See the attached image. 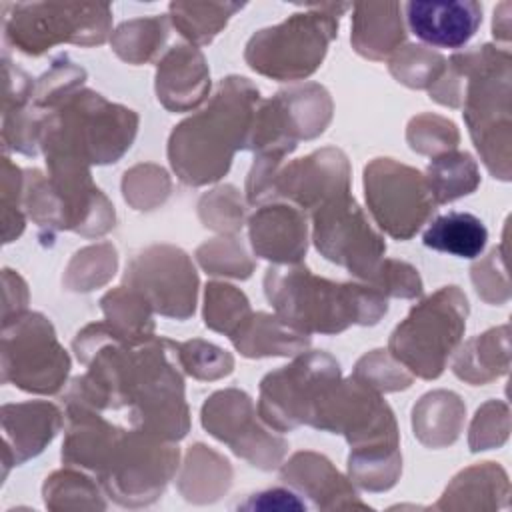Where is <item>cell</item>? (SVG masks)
<instances>
[{
  "label": "cell",
  "instance_id": "cell-17",
  "mask_svg": "<svg viewBox=\"0 0 512 512\" xmlns=\"http://www.w3.org/2000/svg\"><path fill=\"white\" fill-rule=\"evenodd\" d=\"M422 242L426 248L458 258H476L488 242L484 222L470 212H448L430 222Z\"/></svg>",
  "mask_w": 512,
  "mask_h": 512
},
{
  "label": "cell",
  "instance_id": "cell-14",
  "mask_svg": "<svg viewBox=\"0 0 512 512\" xmlns=\"http://www.w3.org/2000/svg\"><path fill=\"white\" fill-rule=\"evenodd\" d=\"M250 238L262 258L296 262L306 252L304 216L290 206H266L252 216Z\"/></svg>",
  "mask_w": 512,
  "mask_h": 512
},
{
  "label": "cell",
  "instance_id": "cell-19",
  "mask_svg": "<svg viewBox=\"0 0 512 512\" xmlns=\"http://www.w3.org/2000/svg\"><path fill=\"white\" fill-rule=\"evenodd\" d=\"M478 180V168L464 152H444L442 156L434 158L426 176L436 204L470 194L478 186Z\"/></svg>",
  "mask_w": 512,
  "mask_h": 512
},
{
  "label": "cell",
  "instance_id": "cell-9",
  "mask_svg": "<svg viewBox=\"0 0 512 512\" xmlns=\"http://www.w3.org/2000/svg\"><path fill=\"white\" fill-rule=\"evenodd\" d=\"M314 244L324 258L372 284L384 268L380 256L386 246L348 192L336 194L314 210Z\"/></svg>",
  "mask_w": 512,
  "mask_h": 512
},
{
  "label": "cell",
  "instance_id": "cell-18",
  "mask_svg": "<svg viewBox=\"0 0 512 512\" xmlns=\"http://www.w3.org/2000/svg\"><path fill=\"white\" fill-rule=\"evenodd\" d=\"M304 336L280 318H272L268 314H250L230 338L244 356H282L302 350L308 344V338Z\"/></svg>",
  "mask_w": 512,
  "mask_h": 512
},
{
  "label": "cell",
  "instance_id": "cell-16",
  "mask_svg": "<svg viewBox=\"0 0 512 512\" xmlns=\"http://www.w3.org/2000/svg\"><path fill=\"white\" fill-rule=\"evenodd\" d=\"M404 40L400 4H354V48L372 60L394 52Z\"/></svg>",
  "mask_w": 512,
  "mask_h": 512
},
{
  "label": "cell",
  "instance_id": "cell-3",
  "mask_svg": "<svg viewBox=\"0 0 512 512\" xmlns=\"http://www.w3.org/2000/svg\"><path fill=\"white\" fill-rule=\"evenodd\" d=\"M136 124L132 110L82 92L72 98L68 112L56 114L44 128L46 162L50 170H86V164L116 162L130 148Z\"/></svg>",
  "mask_w": 512,
  "mask_h": 512
},
{
  "label": "cell",
  "instance_id": "cell-1",
  "mask_svg": "<svg viewBox=\"0 0 512 512\" xmlns=\"http://www.w3.org/2000/svg\"><path fill=\"white\" fill-rule=\"evenodd\" d=\"M256 102L246 78H226L200 114L174 128L168 156L182 182L200 186L226 174L234 150L248 148Z\"/></svg>",
  "mask_w": 512,
  "mask_h": 512
},
{
  "label": "cell",
  "instance_id": "cell-11",
  "mask_svg": "<svg viewBox=\"0 0 512 512\" xmlns=\"http://www.w3.org/2000/svg\"><path fill=\"white\" fill-rule=\"evenodd\" d=\"M124 280L164 316L188 318L194 312L198 278L188 256L178 248H148L130 262Z\"/></svg>",
  "mask_w": 512,
  "mask_h": 512
},
{
  "label": "cell",
  "instance_id": "cell-4",
  "mask_svg": "<svg viewBox=\"0 0 512 512\" xmlns=\"http://www.w3.org/2000/svg\"><path fill=\"white\" fill-rule=\"evenodd\" d=\"M468 78L464 118L488 170L508 180L510 162V54L482 46L452 58Z\"/></svg>",
  "mask_w": 512,
  "mask_h": 512
},
{
  "label": "cell",
  "instance_id": "cell-2",
  "mask_svg": "<svg viewBox=\"0 0 512 512\" xmlns=\"http://www.w3.org/2000/svg\"><path fill=\"white\" fill-rule=\"evenodd\" d=\"M264 290L278 318L304 334H336L350 324H374L388 310L376 286L330 282L302 266L270 268Z\"/></svg>",
  "mask_w": 512,
  "mask_h": 512
},
{
  "label": "cell",
  "instance_id": "cell-21",
  "mask_svg": "<svg viewBox=\"0 0 512 512\" xmlns=\"http://www.w3.org/2000/svg\"><path fill=\"white\" fill-rule=\"evenodd\" d=\"M248 316V300L234 286L216 282L206 286V326H210L216 332H226L228 336H232Z\"/></svg>",
  "mask_w": 512,
  "mask_h": 512
},
{
  "label": "cell",
  "instance_id": "cell-15",
  "mask_svg": "<svg viewBox=\"0 0 512 512\" xmlns=\"http://www.w3.org/2000/svg\"><path fill=\"white\" fill-rule=\"evenodd\" d=\"M170 86L156 88L158 98L170 110H186L204 100L210 80L204 56L192 46H174L158 66L156 80H176Z\"/></svg>",
  "mask_w": 512,
  "mask_h": 512
},
{
  "label": "cell",
  "instance_id": "cell-22",
  "mask_svg": "<svg viewBox=\"0 0 512 512\" xmlns=\"http://www.w3.org/2000/svg\"><path fill=\"white\" fill-rule=\"evenodd\" d=\"M166 20L164 18H146L124 22L114 34V50L120 58L130 62L148 60L156 46L166 38Z\"/></svg>",
  "mask_w": 512,
  "mask_h": 512
},
{
  "label": "cell",
  "instance_id": "cell-8",
  "mask_svg": "<svg viewBox=\"0 0 512 512\" xmlns=\"http://www.w3.org/2000/svg\"><path fill=\"white\" fill-rule=\"evenodd\" d=\"M364 188L378 226L398 240L410 238L436 206L426 176L392 158H378L366 166Z\"/></svg>",
  "mask_w": 512,
  "mask_h": 512
},
{
  "label": "cell",
  "instance_id": "cell-20",
  "mask_svg": "<svg viewBox=\"0 0 512 512\" xmlns=\"http://www.w3.org/2000/svg\"><path fill=\"white\" fill-rule=\"evenodd\" d=\"M242 6L238 4H192L172 2L170 18L182 36L196 44L210 42L228 18Z\"/></svg>",
  "mask_w": 512,
  "mask_h": 512
},
{
  "label": "cell",
  "instance_id": "cell-5",
  "mask_svg": "<svg viewBox=\"0 0 512 512\" xmlns=\"http://www.w3.org/2000/svg\"><path fill=\"white\" fill-rule=\"evenodd\" d=\"M308 12L292 14L278 26L256 32L246 46L252 70L276 78L298 80L310 76L322 62L328 42L338 34V14L350 4H316Z\"/></svg>",
  "mask_w": 512,
  "mask_h": 512
},
{
  "label": "cell",
  "instance_id": "cell-13",
  "mask_svg": "<svg viewBox=\"0 0 512 512\" xmlns=\"http://www.w3.org/2000/svg\"><path fill=\"white\" fill-rule=\"evenodd\" d=\"M406 18L412 34L438 48H460L478 30L482 6L478 2H408Z\"/></svg>",
  "mask_w": 512,
  "mask_h": 512
},
{
  "label": "cell",
  "instance_id": "cell-10",
  "mask_svg": "<svg viewBox=\"0 0 512 512\" xmlns=\"http://www.w3.org/2000/svg\"><path fill=\"white\" fill-rule=\"evenodd\" d=\"M338 378V364L328 354H306L262 380L260 414L280 432L308 422L318 396Z\"/></svg>",
  "mask_w": 512,
  "mask_h": 512
},
{
  "label": "cell",
  "instance_id": "cell-12",
  "mask_svg": "<svg viewBox=\"0 0 512 512\" xmlns=\"http://www.w3.org/2000/svg\"><path fill=\"white\" fill-rule=\"evenodd\" d=\"M16 358H14V382L24 390L56 392L68 372V356L58 346L50 322L38 314H30L16 326ZM6 370V372H8Z\"/></svg>",
  "mask_w": 512,
  "mask_h": 512
},
{
  "label": "cell",
  "instance_id": "cell-23",
  "mask_svg": "<svg viewBox=\"0 0 512 512\" xmlns=\"http://www.w3.org/2000/svg\"><path fill=\"white\" fill-rule=\"evenodd\" d=\"M178 348L190 356L200 358V360H180L186 366V370L198 378H218L232 370V358L212 344L194 340Z\"/></svg>",
  "mask_w": 512,
  "mask_h": 512
},
{
  "label": "cell",
  "instance_id": "cell-6",
  "mask_svg": "<svg viewBox=\"0 0 512 512\" xmlns=\"http://www.w3.org/2000/svg\"><path fill=\"white\" fill-rule=\"evenodd\" d=\"M468 302L456 286H444L414 306L390 338L392 356L422 378L442 374L466 326Z\"/></svg>",
  "mask_w": 512,
  "mask_h": 512
},
{
  "label": "cell",
  "instance_id": "cell-7",
  "mask_svg": "<svg viewBox=\"0 0 512 512\" xmlns=\"http://www.w3.org/2000/svg\"><path fill=\"white\" fill-rule=\"evenodd\" d=\"M110 30L106 4H18L6 22L8 38L28 54L56 42L102 44Z\"/></svg>",
  "mask_w": 512,
  "mask_h": 512
}]
</instances>
